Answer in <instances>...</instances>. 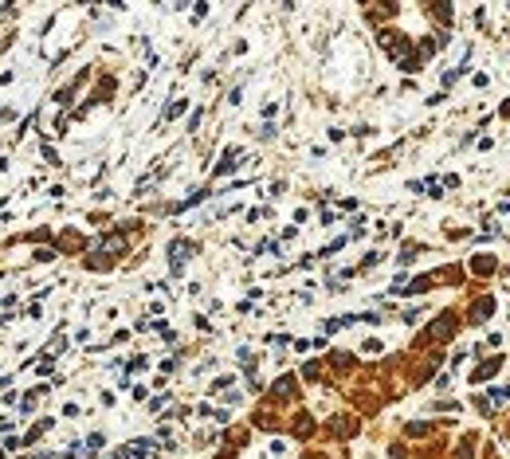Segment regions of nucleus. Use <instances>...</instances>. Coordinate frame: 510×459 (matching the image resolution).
I'll return each instance as SVG.
<instances>
[{
    "mask_svg": "<svg viewBox=\"0 0 510 459\" xmlns=\"http://www.w3.org/2000/svg\"><path fill=\"white\" fill-rule=\"evenodd\" d=\"M193 252H196V243H189V239H173V243H169V271L180 275L185 263L193 259Z\"/></svg>",
    "mask_w": 510,
    "mask_h": 459,
    "instance_id": "obj_1",
    "label": "nucleus"
},
{
    "mask_svg": "<svg viewBox=\"0 0 510 459\" xmlns=\"http://www.w3.org/2000/svg\"><path fill=\"white\" fill-rule=\"evenodd\" d=\"M102 444H106L102 432H90V436H87V451H90V455H94V451H102Z\"/></svg>",
    "mask_w": 510,
    "mask_h": 459,
    "instance_id": "obj_2",
    "label": "nucleus"
},
{
    "mask_svg": "<svg viewBox=\"0 0 510 459\" xmlns=\"http://www.w3.org/2000/svg\"><path fill=\"white\" fill-rule=\"evenodd\" d=\"M342 248H345V236H342V239H334V243H326V248H322L318 255H322V259H330V255H338Z\"/></svg>",
    "mask_w": 510,
    "mask_h": 459,
    "instance_id": "obj_3",
    "label": "nucleus"
},
{
    "mask_svg": "<svg viewBox=\"0 0 510 459\" xmlns=\"http://www.w3.org/2000/svg\"><path fill=\"white\" fill-rule=\"evenodd\" d=\"M361 349H365V354H381L385 341H381V338H365V341H361Z\"/></svg>",
    "mask_w": 510,
    "mask_h": 459,
    "instance_id": "obj_4",
    "label": "nucleus"
},
{
    "mask_svg": "<svg viewBox=\"0 0 510 459\" xmlns=\"http://www.w3.org/2000/svg\"><path fill=\"white\" fill-rule=\"evenodd\" d=\"M40 153H44L47 165H59V153H55V146H47V137H44V149H40Z\"/></svg>",
    "mask_w": 510,
    "mask_h": 459,
    "instance_id": "obj_5",
    "label": "nucleus"
}]
</instances>
